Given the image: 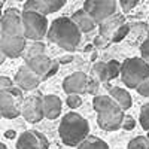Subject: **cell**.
<instances>
[{
  "instance_id": "7a4b0ae2",
  "label": "cell",
  "mask_w": 149,
  "mask_h": 149,
  "mask_svg": "<svg viewBox=\"0 0 149 149\" xmlns=\"http://www.w3.org/2000/svg\"><path fill=\"white\" fill-rule=\"evenodd\" d=\"M60 137L67 146H79L90 136V125L82 115L69 112L63 116L58 127Z\"/></svg>"
},
{
  "instance_id": "1f68e13d",
  "label": "cell",
  "mask_w": 149,
  "mask_h": 149,
  "mask_svg": "<svg viewBox=\"0 0 149 149\" xmlns=\"http://www.w3.org/2000/svg\"><path fill=\"white\" fill-rule=\"evenodd\" d=\"M14 86V82L12 79L6 78V76H0V90H6V88H12Z\"/></svg>"
},
{
  "instance_id": "6da1fadb",
  "label": "cell",
  "mask_w": 149,
  "mask_h": 149,
  "mask_svg": "<svg viewBox=\"0 0 149 149\" xmlns=\"http://www.w3.org/2000/svg\"><path fill=\"white\" fill-rule=\"evenodd\" d=\"M48 39L52 43L58 45L60 48H63L64 51H74L79 43H81V36L82 33L76 27L70 18L67 17H60L52 21L51 27L48 29Z\"/></svg>"
},
{
  "instance_id": "7402d4cb",
  "label": "cell",
  "mask_w": 149,
  "mask_h": 149,
  "mask_svg": "<svg viewBox=\"0 0 149 149\" xmlns=\"http://www.w3.org/2000/svg\"><path fill=\"white\" fill-rule=\"evenodd\" d=\"M45 45L42 43V42H33L30 46H27L26 48V54H24V57H26V60L27 58H31V57H37V55H43L45 54Z\"/></svg>"
},
{
  "instance_id": "ffe728a7",
  "label": "cell",
  "mask_w": 149,
  "mask_h": 149,
  "mask_svg": "<svg viewBox=\"0 0 149 149\" xmlns=\"http://www.w3.org/2000/svg\"><path fill=\"white\" fill-rule=\"evenodd\" d=\"M115 106H118V104L115 103V100L110 95H95L94 100H93V107H94V110L97 112V113L104 112L107 109H112Z\"/></svg>"
},
{
  "instance_id": "74e56055",
  "label": "cell",
  "mask_w": 149,
  "mask_h": 149,
  "mask_svg": "<svg viewBox=\"0 0 149 149\" xmlns=\"http://www.w3.org/2000/svg\"><path fill=\"white\" fill-rule=\"evenodd\" d=\"M2 9H3V2H2V0H0V18H2V15H3Z\"/></svg>"
},
{
  "instance_id": "f1b7e54d",
  "label": "cell",
  "mask_w": 149,
  "mask_h": 149,
  "mask_svg": "<svg viewBox=\"0 0 149 149\" xmlns=\"http://www.w3.org/2000/svg\"><path fill=\"white\" fill-rule=\"evenodd\" d=\"M124 130H127V131H130V130H133L134 127H136V119L131 116V115H125L124 116V119H122V125H121Z\"/></svg>"
},
{
  "instance_id": "cb8c5ba5",
  "label": "cell",
  "mask_w": 149,
  "mask_h": 149,
  "mask_svg": "<svg viewBox=\"0 0 149 149\" xmlns=\"http://www.w3.org/2000/svg\"><path fill=\"white\" fill-rule=\"evenodd\" d=\"M128 149H149V139L145 136H137L130 140Z\"/></svg>"
},
{
  "instance_id": "60d3db41",
  "label": "cell",
  "mask_w": 149,
  "mask_h": 149,
  "mask_svg": "<svg viewBox=\"0 0 149 149\" xmlns=\"http://www.w3.org/2000/svg\"><path fill=\"white\" fill-rule=\"evenodd\" d=\"M0 119H2V115H0Z\"/></svg>"
},
{
  "instance_id": "603a6c76",
  "label": "cell",
  "mask_w": 149,
  "mask_h": 149,
  "mask_svg": "<svg viewBox=\"0 0 149 149\" xmlns=\"http://www.w3.org/2000/svg\"><path fill=\"white\" fill-rule=\"evenodd\" d=\"M121 74V63H118L116 60H110L106 63V78H107V82L115 79L116 76Z\"/></svg>"
},
{
  "instance_id": "ac0fdd59",
  "label": "cell",
  "mask_w": 149,
  "mask_h": 149,
  "mask_svg": "<svg viewBox=\"0 0 149 149\" xmlns=\"http://www.w3.org/2000/svg\"><path fill=\"white\" fill-rule=\"evenodd\" d=\"M70 19L76 24V27L79 29L81 33H90L95 29V22L88 17V14L84 10V9H79L76 10L74 14L70 17Z\"/></svg>"
},
{
  "instance_id": "44dd1931",
  "label": "cell",
  "mask_w": 149,
  "mask_h": 149,
  "mask_svg": "<svg viewBox=\"0 0 149 149\" xmlns=\"http://www.w3.org/2000/svg\"><path fill=\"white\" fill-rule=\"evenodd\" d=\"M78 149H109V145L97 136H88L78 146Z\"/></svg>"
},
{
  "instance_id": "4fadbf2b",
  "label": "cell",
  "mask_w": 149,
  "mask_h": 149,
  "mask_svg": "<svg viewBox=\"0 0 149 149\" xmlns=\"http://www.w3.org/2000/svg\"><path fill=\"white\" fill-rule=\"evenodd\" d=\"M88 76L84 72H74L63 81V90L67 95H81L86 93L88 88Z\"/></svg>"
},
{
  "instance_id": "e575fe53",
  "label": "cell",
  "mask_w": 149,
  "mask_h": 149,
  "mask_svg": "<svg viewBox=\"0 0 149 149\" xmlns=\"http://www.w3.org/2000/svg\"><path fill=\"white\" fill-rule=\"evenodd\" d=\"M15 136H17V133H15L14 130H8V131L5 133V137H6V139H15Z\"/></svg>"
},
{
  "instance_id": "ba28073f",
  "label": "cell",
  "mask_w": 149,
  "mask_h": 149,
  "mask_svg": "<svg viewBox=\"0 0 149 149\" xmlns=\"http://www.w3.org/2000/svg\"><path fill=\"white\" fill-rule=\"evenodd\" d=\"M21 115L24 119L31 124L42 121L45 118L43 116V95L34 94L24 98L22 106H21Z\"/></svg>"
},
{
  "instance_id": "8d00e7d4",
  "label": "cell",
  "mask_w": 149,
  "mask_h": 149,
  "mask_svg": "<svg viewBox=\"0 0 149 149\" xmlns=\"http://www.w3.org/2000/svg\"><path fill=\"white\" fill-rule=\"evenodd\" d=\"M5 60H6V57H5L2 52H0V64H3V63H5Z\"/></svg>"
},
{
  "instance_id": "30bf717a",
  "label": "cell",
  "mask_w": 149,
  "mask_h": 149,
  "mask_svg": "<svg viewBox=\"0 0 149 149\" xmlns=\"http://www.w3.org/2000/svg\"><path fill=\"white\" fill-rule=\"evenodd\" d=\"M122 24H125V21H124V17L119 15V14H115L110 18H107L106 21H103L100 24V36L95 39V45L102 46V48L107 46L112 42V37H113L115 31L122 26Z\"/></svg>"
},
{
  "instance_id": "f546056e",
  "label": "cell",
  "mask_w": 149,
  "mask_h": 149,
  "mask_svg": "<svg viewBox=\"0 0 149 149\" xmlns=\"http://www.w3.org/2000/svg\"><path fill=\"white\" fill-rule=\"evenodd\" d=\"M119 5H121L124 12H130L131 9H134L136 6L139 5V2H137V0H121Z\"/></svg>"
},
{
  "instance_id": "e0dca14e",
  "label": "cell",
  "mask_w": 149,
  "mask_h": 149,
  "mask_svg": "<svg viewBox=\"0 0 149 149\" xmlns=\"http://www.w3.org/2000/svg\"><path fill=\"white\" fill-rule=\"evenodd\" d=\"M61 113V100L58 95H43V116L48 119H55Z\"/></svg>"
},
{
  "instance_id": "9a60e30c",
  "label": "cell",
  "mask_w": 149,
  "mask_h": 149,
  "mask_svg": "<svg viewBox=\"0 0 149 149\" xmlns=\"http://www.w3.org/2000/svg\"><path fill=\"white\" fill-rule=\"evenodd\" d=\"M14 82L17 85V88H19L21 91H31V90H36L42 81H40V78H37L26 64H22L17 70Z\"/></svg>"
},
{
  "instance_id": "ab89813d",
  "label": "cell",
  "mask_w": 149,
  "mask_h": 149,
  "mask_svg": "<svg viewBox=\"0 0 149 149\" xmlns=\"http://www.w3.org/2000/svg\"><path fill=\"white\" fill-rule=\"evenodd\" d=\"M148 139H149V133H148Z\"/></svg>"
},
{
  "instance_id": "d6986e66",
  "label": "cell",
  "mask_w": 149,
  "mask_h": 149,
  "mask_svg": "<svg viewBox=\"0 0 149 149\" xmlns=\"http://www.w3.org/2000/svg\"><path fill=\"white\" fill-rule=\"evenodd\" d=\"M109 95L115 100V103L125 112L127 109L131 107L133 104V100H131V95L127 90H124V88H119V86H113V88H110V93Z\"/></svg>"
},
{
  "instance_id": "836d02e7",
  "label": "cell",
  "mask_w": 149,
  "mask_h": 149,
  "mask_svg": "<svg viewBox=\"0 0 149 149\" xmlns=\"http://www.w3.org/2000/svg\"><path fill=\"white\" fill-rule=\"evenodd\" d=\"M97 88H98V84L94 81V79H88V88H86V93H90V94H94L95 91H97Z\"/></svg>"
},
{
  "instance_id": "d6a6232c",
  "label": "cell",
  "mask_w": 149,
  "mask_h": 149,
  "mask_svg": "<svg viewBox=\"0 0 149 149\" xmlns=\"http://www.w3.org/2000/svg\"><path fill=\"white\" fill-rule=\"evenodd\" d=\"M58 67H60V63H58L57 60H54V61H52V66H51V69L48 70V73H46V76L43 78V81L48 79V78H51V76H54V74L58 72Z\"/></svg>"
},
{
  "instance_id": "d4e9b609",
  "label": "cell",
  "mask_w": 149,
  "mask_h": 149,
  "mask_svg": "<svg viewBox=\"0 0 149 149\" xmlns=\"http://www.w3.org/2000/svg\"><path fill=\"white\" fill-rule=\"evenodd\" d=\"M139 122L143 130L149 133V103L143 104L140 109V115H139Z\"/></svg>"
},
{
  "instance_id": "8992f818",
  "label": "cell",
  "mask_w": 149,
  "mask_h": 149,
  "mask_svg": "<svg viewBox=\"0 0 149 149\" xmlns=\"http://www.w3.org/2000/svg\"><path fill=\"white\" fill-rule=\"evenodd\" d=\"M116 8L118 3L115 0H86L82 9L95 24L100 26L103 21L116 14Z\"/></svg>"
},
{
  "instance_id": "3957f363",
  "label": "cell",
  "mask_w": 149,
  "mask_h": 149,
  "mask_svg": "<svg viewBox=\"0 0 149 149\" xmlns=\"http://www.w3.org/2000/svg\"><path fill=\"white\" fill-rule=\"evenodd\" d=\"M149 78V64L139 57L125 60L121 64V79L127 88H137Z\"/></svg>"
},
{
  "instance_id": "4dcf8cb0",
  "label": "cell",
  "mask_w": 149,
  "mask_h": 149,
  "mask_svg": "<svg viewBox=\"0 0 149 149\" xmlns=\"http://www.w3.org/2000/svg\"><path fill=\"white\" fill-rule=\"evenodd\" d=\"M136 90H137V93H139L142 97H149V78H148L145 82H142Z\"/></svg>"
},
{
  "instance_id": "7c38bea8",
  "label": "cell",
  "mask_w": 149,
  "mask_h": 149,
  "mask_svg": "<svg viewBox=\"0 0 149 149\" xmlns=\"http://www.w3.org/2000/svg\"><path fill=\"white\" fill-rule=\"evenodd\" d=\"M27 48V40L24 37L0 36V52L6 58H18Z\"/></svg>"
},
{
  "instance_id": "d590c367",
  "label": "cell",
  "mask_w": 149,
  "mask_h": 149,
  "mask_svg": "<svg viewBox=\"0 0 149 149\" xmlns=\"http://www.w3.org/2000/svg\"><path fill=\"white\" fill-rule=\"evenodd\" d=\"M72 60H73V58H72V55H66V57L61 58V60L58 61V63H64V64H66V63H70Z\"/></svg>"
},
{
  "instance_id": "484cf974",
  "label": "cell",
  "mask_w": 149,
  "mask_h": 149,
  "mask_svg": "<svg viewBox=\"0 0 149 149\" xmlns=\"http://www.w3.org/2000/svg\"><path fill=\"white\" fill-rule=\"evenodd\" d=\"M128 33H130V27H128V24H122V26L115 31L113 37H112V42H121L122 39H125Z\"/></svg>"
},
{
  "instance_id": "b9f144b4",
  "label": "cell",
  "mask_w": 149,
  "mask_h": 149,
  "mask_svg": "<svg viewBox=\"0 0 149 149\" xmlns=\"http://www.w3.org/2000/svg\"><path fill=\"white\" fill-rule=\"evenodd\" d=\"M0 36H2V33H0Z\"/></svg>"
},
{
  "instance_id": "8fae6325",
  "label": "cell",
  "mask_w": 149,
  "mask_h": 149,
  "mask_svg": "<svg viewBox=\"0 0 149 149\" xmlns=\"http://www.w3.org/2000/svg\"><path fill=\"white\" fill-rule=\"evenodd\" d=\"M48 148L49 142L46 136L36 130L24 131L17 140V149H48Z\"/></svg>"
},
{
  "instance_id": "9c48e42d",
  "label": "cell",
  "mask_w": 149,
  "mask_h": 149,
  "mask_svg": "<svg viewBox=\"0 0 149 149\" xmlns=\"http://www.w3.org/2000/svg\"><path fill=\"white\" fill-rule=\"evenodd\" d=\"M124 116H125L124 110L119 106H115L112 109H107L104 112L97 113V124L104 131H116L122 125Z\"/></svg>"
},
{
  "instance_id": "4316f807",
  "label": "cell",
  "mask_w": 149,
  "mask_h": 149,
  "mask_svg": "<svg viewBox=\"0 0 149 149\" xmlns=\"http://www.w3.org/2000/svg\"><path fill=\"white\" fill-rule=\"evenodd\" d=\"M140 55H142L140 58L149 64V31H148V34H146V39H145V40L142 42V45H140Z\"/></svg>"
},
{
  "instance_id": "277c9868",
  "label": "cell",
  "mask_w": 149,
  "mask_h": 149,
  "mask_svg": "<svg viewBox=\"0 0 149 149\" xmlns=\"http://www.w3.org/2000/svg\"><path fill=\"white\" fill-rule=\"evenodd\" d=\"M22 27H24V39H30L33 42H40L48 34V19L45 15L36 14L30 10L21 12Z\"/></svg>"
},
{
  "instance_id": "5b68a950",
  "label": "cell",
  "mask_w": 149,
  "mask_h": 149,
  "mask_svg": "<svg viewBox=\"0 0 149 149\" xmlns=\"http://www.w3.org/2000/svg\"><path fill=\"white\" fill-rule=\"evenodd\" d=\"M24 102L22 91L14 85L12 88L0 90V115L14 119L21 115V106Z\"/></svg>"
},
{
  "instance_id": "5bb4252c",
  "label": "cell",
  "mask_w": 149,
  "mask_h": 149,
  "mask_svg": "<svg viewBox=\"0 0 149 149\" xmlns=\"http://www.w3.org/2000/svg\"><path fill=\"white\" fill-rule=\"evenodd\" d=\"M66 3L63 0H29L24 3V10L36 12L40 15H49L52 12H57L63 8Z\"/></svg>"
},
{
  "instance_id": "2e32d148",
  "label": "cell",
  "mask_w": 149,
  "mask_h": 149,
  "mask_svg": "<svg viewBox=\"0 0 149 149\" xmlns=\"http://www.w3.org/2000/svg\"><path fill=\"white\" fill-rule=\"evenodd\" d=\"M52 61L46 54L43 55H37V57H31L26 60V66L36 74L37 78H40V81H43V78L46 76L48 70L51 69L52 66Z\"/></svg>"
},
{
  "instance_id": "f35d334b",
  "label": "cell",
  "mask_w": 149,
  "mask_h": 149,
  "mask_svg": "<svg viewBox=\"0 0 149 149\" xmlns=\"http://www.w3.org/2000/svg\"><path fill=\"white\" fill-rule=\"evenodd\" d=\"M0 149H8V148H6V145H3V143H0Z\"/></svg>"
},
{
  "instance_id": "52a82bcc",
  "label": "cell",
  "mask_w": 149,
  "mask_h": 149,
  "mask_svg": "<svg viewBox=\"0 0 149 149\" xmlns=\"http://www.w3.org/2000/svg\"><path fill=\"white\" fill-rule=\"evenodd\" d=\"M0 33L9 37H24V27L21 19V12L18 9L9 8L0 18Z\"/></svg>"
},
{
  "instance_id": "83f0119b",
  "label": "cell",
  "mask_w": 149,
  "mask_h": 149,
  "mask_svg": "<svg viewBox=\"0 0 149 149\" xmlns=\"http://www.w3.org/2000/svg\"><path fill=\"white\" fill-rule=\"evenodd\" d=\"M81 104H82V98H81V95H74V94L67 95V106H69V107L76 109V107H79Z\"/></svg>"
}]
</instances>
